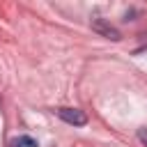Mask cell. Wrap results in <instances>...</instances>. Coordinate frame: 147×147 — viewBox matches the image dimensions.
Masks as SVG:
<instances>
[{
    "label": "cell",
    "instance_id": "cell-1",
    "mask_svg": "<svg viewBox=\"0 0 147 147\" xmlns=\"http://www.w3.org/2000/svg\"><path fill=\"white\" fill-rule=\"evenodd\" d=\"M57 115H60L62 122H67L71 126H85L87 124V115L83 110H78V108H60Z\"/></svg>",
    "mask_w": 147,
    "mask_h": 147
},
{
    "label": "cell",
    "instance_id": "cell-2",
    "mask_svg": "<svg viewBox=\"0 0 147 147\" xmlns=\"http://www.w3.org/2000/svg\"><path fill=\"white\" fill-rule=\"evenodd\" d=\"M92 30L99 32V34H103V37H108V39H113V41L119 39V30L113 28V25H110L108 21H103V18H94V21H92Z\"/></svg>",
    "mask_w": 147,
    "mask_h": 147
},
{
    "label": "cell",
    "instance_id": "cell-3",
    "mask_svg": "<svg viewBox=\"0 0 147 147\" xmlns=\"http://www.w3.org/2000/svg\"><path fill=\"white\" fill-rule=\"evenodd\" d=\"M11 147H37V140L30 136H18L11 140Z\"/></svg>",
    "mask_w": 147,
    "mask_h": 147
},
{
    "label": "cell",
    "instance_id": "cell-4",
    "mask_svg": "<svg viewBox=\"0 0 147 147\" xmlns=\"http://www.w3.org/2000/svg\"><path fill=\"white\" fill-rule=\"evenodd\" d=\"M138 140L147 147V126H142V129H138Z\"/></svg>",
    "mask_w": 147,
    "mask_h": 147
},
{
    "label": "cell",
    "instance_id": "cell-5",
    "mask_svg": "<svg viewBox=\"0 0 147 147\" xmlns=\"http://www.w3.org/2000/svg\"><path fill=\"white\" fill-rule=\"evenodd\" d=\"M136 53H147V46H145V48H138Z\"/></svg>",
    "mask_w": 147,
    "mask_h": 147
}]
</instances>
